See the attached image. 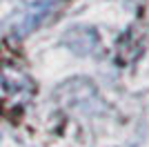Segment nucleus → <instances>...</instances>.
<instances>
[{
  "mask_svg": "<svg viewBox=\"0 0 149 147\" xmlns=\"http://www.w3.org/2000/svg\"><path fill=\"white\" fill-rule=\"evenodd\" d=\"M51 11H54V5H51V2L36 5L33 9H31V13L22 20V24H20V34H27V31H31L33 27H38L45 18H49V16H51Z\"/></svg>",
  "mask_w": 149,
  "mask_h": 147,
  "instance_id": "nucleus-2",
  "label": "nucleus"
},
{
  "mask_svg": "<svg viewBox=\"0 0 149 147\" xmlns=\"http://www.w3.org/2000/svg\"><path fill=\"white\" fill-rule=\"evenodd\" d=\"M36 92L31 76L11 60H0V109L13 111L25 107Z\"/></svg>",
  "mask_w": 149,
  "mask_h": 147,
  "instance_id": "nucleus-1",
  "label": "nucleus"
}]
</instances>
